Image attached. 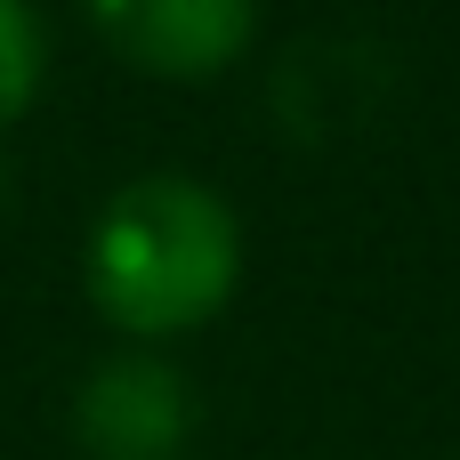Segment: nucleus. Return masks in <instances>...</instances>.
Returning a JSON list of instances; mask_svg holds the SVG:
<instances>
[{
    "mask_svg": "<svg viewBox=\"0 0 460 460\" xmlns=\"http://www.w3.org/2000/svg\"><path fill=\"white\" fill-rule=\"evenodd\" d=\"M40 81H49V24L32 0H0V129L32 113Z\"/></svg>",
    "mask_w": 460,
    "mask_h": 460,
    "instance_id": "4",
    "label": "nucleus"
},
{
    "mask_svg": "<svg viewBox=\"0 0 460 460\" xmlns=\"http://www.w3.org/2000/svg\"><path fill=\"white\" fill-rule=\"evenodd\" d=\"M81 283H89V307L129 340L202 332L210 315H226L243 283V226L186 170L129 178L89 226Z\"/></svg>",
    "mask_w": 460,
    "mask_h": 460,
    "instance_id": "1",
    "label": "nucleus"
},
{
    "mask_svg": "<svg viewBox=\"0 0 460 460\" xmlns=\"http://www.w3.org/2000/svg\"><path fill=\"white\" fill-rule=\"evenodd\" d=\"M194 396L162 356H105L73 396V445L89 460H178Z\"/></svg>",
    "mask_w": 460,
    "mask_h": 460,
    "instance_id": "3",
    "label": "nucleus"
},
{
    "mask_svg": "<svg viewBox=\"0 0 460 460\" xmlns=\"http://www.w3.org/2000/svg\"><path fill=\"white\" fill-rule=\"evenodd\" d=\"M81 16L121 65L154 81L234 73L259 40V0H81Z\"/></svg>",
    "mask_w": 460,
    "mask_h": 460,
    "instance_id": "2",
    "label": "nucleus"
}]
</instances>
